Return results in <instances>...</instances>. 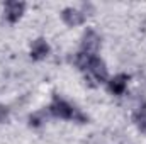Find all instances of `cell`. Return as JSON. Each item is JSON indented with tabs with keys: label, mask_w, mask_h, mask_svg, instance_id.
Returning a JSON list of instances; mask_svg holds the SVG:
<instances>
[{
	"label": "cell",
	"mask_w": 146,
	"mask_h": 144,
	"mask_svg": "<svg viewBox=\"0 0 146 144\" xmlns=\"http://www.w3.org/2000/svg\"><path fill=\"white\" fill-rule=\"evenodd\" d=\"M126 85H127V76L126 75H117L110 80V90L117 95H121L126 90Z\"/></svg>",
	"instance_id": "cell-7"
},
{
	"label": "cell",
	"mask_w": 146,
	"mask_h": 144,
	"mask_svg": "<svg viewBox=\"0 0 146 144\" xmlns=\"http://www.w3.org/2000/svg\"><path fill=\"white\" fill-rule=\"evenodd\" d=\"M22 10H24V3H21V2H9L5 5V17H7V20L15 22L21 17Z\"/></svg>",
	"instance_id": "cell-4"
},
{
	"label": "cell",
	"mask_w": 146,
	"mask_h": 144,
	"mask_svg": "<svg viewBox=\"0 0 146 144\" xmlns=\"http://www.w3.org/2000/svg\"><path fill=\"white\" fill-rule=\"evenodd\" d=\"M88 71L92 73L97 80H106V78H107V70H106L104 61H100V59L95 58V56H92V61H90Z\"/></svg>",
	"instance_id": "cell-3"
},
{
	"label": "cell",
	"mask_w": 146,
	"mask_h": 144,
	"mask_svg": "<svg viewBox=\"0 0 146 144\" xmlns=\"http://www.w3.org/2000/svg\"><path fill=\"white\" fill-rule=\"evenodd\" d=\"M48 53H49V48H48L46 41L37 39V41H34V42H33V48H31V54H33V58L41 59V58H44Z\"/></svg>",
	"instance_id": "cell-6"
},
{
	"label": "cell",
	"mask_w": 146,
	"mask_h": 144,
	"mask_svg": "<svg viewBox=\"0 0 146 144\" xmlns=\"http://www.w3.org/2000/svg\"><path fill=\"white\" fill-rule=\"evenodd\" d=\"M31 124H34V126H39V124H41V115H39V114L31 115Z\"/></svg>",
	"instance_id": "cell-9"
},
{
	"label": "cell",
	"mask_w": 146,
	"mask_h": 144,
	"mask_svg": "<svg viewBox=\"0 0 146 144\" xmlns=\"http://www.w3.org/2000/svg\"><path fill=\"white\" fill-rule=\"evenodd\" d=\"M134 119H136V124L139 126V129H141V131H146V104L136 110Z\"/></svg>",
	"instance_id": "cell-8"
},
{
	"label": "cell",
	"mask_w": 146,
	"mask_h": 144,
	"mask_svg": "<svg viewBox=\"0 0 146 144\" xmlns=\"http://www.w3.org/2000/svg\"><path fill=\"white\" fill-rule=\"evenodd\" d=\"M61 17H63V20H65L68 26H78V24H82L83 19H85L83 14L78 12V10H75V9H65L63 14H61Z\"/></svg>",
	"instance_id": "cell-5"
},
{
	"label": "cell",
	"mask_w": 146,
	"mask_h": 144,
	"mask_svg": "<svg viewBox=\"0 0 146 144\" xmlns=\"http://www.w3.org/2000/svg\"><path fill=\"white\" fill-rule=\"evenodd\" d=\"M51 110V114L53 115H56V117H61V119H73V117H78L80 120H83V117L80 115V114H76L75 112V108L70 105V104H66V102H63V100H54V104L49 107Z\"/></svg>",
	"instance_id": "cell-1"
},
{
	"label": "cell",
	"mask_w": 146,
	"mask_h": 144,
	"mask_svg": "<svg viewBox=\"0 0 146 144\" xmlns=\"http://www.w3.org/2000/svg\"><path fill=\"white\" fill-rule=\"evenodd\" d=\"M7 114H9V112H7V108H5V107H0V122H3V120H5Z\"/></svg>",
	"instance_id": "cell-10"
},
{
	"label": "cell",
	"mask_w": 146,
	"mask_h": 144,
	"mask_svg": "<svg viewBox=\"0 0 146 144\" xmlns=\"http://www.w3.org/2000/svg\"><path fill=\"white\" fill-rule=\"evenodd\" d=\"M99 46H100L99 36H97L94 31H87L85 36H83V39H82V49H83V53L88 54V56H94V54L97 53Z\"/></svg>",
	"instance_id": "cell-2"
}]
</instances>
